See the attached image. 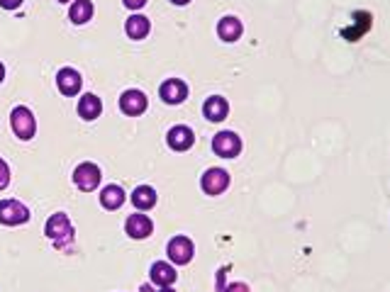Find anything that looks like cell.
Instances as JSON below:
<instances>
[{"instance_id": "cell-1", "label": "cell", "mask_w": 390, "mask_h": 292, "mask_svg": "<svg viewBox=\"0 0 390 292\" xmlns=\"http://www.w3.org/2000/svg\"><path fill=\"white\" fill-rule=\"evenodd\" d=\"M44 234L54 241L56 248H64L66 243L73 241V224L64 212H56V215H51L49 220H46Z\"/></svg>"}, {"instance_id": "cell-2", "label": "cell", "mask_w": 390, "mask_h": 292, "mask_svg": "<svg viewBox=\"0 0 390 292\" xmlns=\"http://www.w3.org/2000/svg\"><path fill=\"white\" fill-rule=\"evenodd\" d=\"M10 127H13L15 137L23 141L32 139L37 134V120L32 115V110L25 108V105H20V108L13 110V115H10Z\"/></svg>"}, {"instance_id": "cell-3", "label": "cell", "mask_w": 390, "mask_h": 292, "mask_svg": "<svg viewBox=\"0 0 390 292\" xmlns=\"http://www.w3.org/2000/svg\"><path fill=\"white\" fill-rule=\"evenodd\" d=\"M30 220L27 205L20 200H0V224L5 227H20Z\"/></svg>"}, {"instance_id": "cell-4", "label": "cell", "mask_w": 390, "mask_h": 292, "mask_svg": "<svg viewBox=\"0 0 390 292\" xmlns=\"http://www.w3.org/2000/svg\"><path fill=\"white\" fill-rule=\"evenodd\" d=\"M100 178H103V173H100V168L91 161L81 163V166L73 171V183H76V188L83 190V193H93L100 185Z\"/></svg>"}, {"instance_id": "cell-5", "label": "cell", "mask_w": 390, "mask_h": 292, "mask_svg": "<svg viewBox=\"0 0 390 292\" xmlns=\"http://www.w3.org/2000/svg\"><path fill=\"white\" fill-rule=\"evenodd\" d=\"M200 188L205 195H222L229 188V173L225 168H208L200 178Z\"/></svg>"}, {"instance_id": "cell-6", "label": "cell", "mask_w": 390, "mask_h": 292, "mask_svg": "<svg viewBox=\"0 0 390 292\" xmlns=\"http://www.w3.org/2000/svg\"><path fill=\"white\" fill-rule=\"evenodd\" d=\"M213 151L220 158H237L241 153V139L234 132H220L213 139Z\"/></svg>"}, {"instance_id": "cell-7", "label": "cell", "mask_w": 390, "mask_h": 292, "mask_svg": "<svg viewBox=\"0 0 390 292\" xmlns=\"http://www.w3.org/2000/svg\"><path fill=\"white\" fill-rule=\"evenodd\" d=\"M166 253L171 258V263L176 265H186L193 261V253H195V246L188 236H173L166 246Z\"/></svg>"}, {"instance_id": "cell-8", "label": "cell", "mask_w": 390, "mask_h": 292, "mask_svg": "<svg viewBox=\"0 0 390 292\" xmlns=\"http://www.w3.org/2000/svg\"><path fill=\"white\" fill-rule=\"evenodd\" d=\"M146 108H149V100H146V95L141 93V90L130 88L120 95V110H122L125 115L139 117V115L146 113Z\"/></svg>"}, {"instance_id": "cell-9", "label": "cell", "mask_w": 390, "mask_h": 292, "mask_svg": "<svg viewBox=\"0 0 390 292\" xmlns=\"http://www.w3.org/2000/svg\"><path fill=\"white\" fill-rule=\"evenodd\" d=\"M159 98L166 105H181V103H186V98H188V86L181 78H168V81L161 83Z\"/></svg>"}, {"instance_id": "cell-10", "label": "cell", "mask_w": 390, "mask_h": 292, "mask_svg": "<svg viewBox=\"0 0 390 292\" xmlns=\"http://www.w3.org/2000/svg\"><path fill=\"white\" fill-rule=\"evenodd\" d=\"M56 86H59L61 95H66V98H73V95L81 93V86H83V78L81 73L76 71V68H61L59 73H56Z\"/></svg>"}, {"instance_id": "cell-11", "label": "cell", "mask_w": 390, "mask_h": 292, "mask_svg": "<svg viewBox=\"0 0 390 292\" xmlns=\"http://www.w3.org/2000/svg\"><path fill=\"white\" fill-rule=\"evenodd\" d=\"M166 144L173 148V151H188L193 144H195V134L191 127L186 125H176L168 129L166 134Z\"/></svg>"}, {"instance_id": "cell-12", "label": "cell", "mask_w": 390, "mask_h": 292, "mask_svg": "<svg viewBox=\"0 0 390 292\" xmlns=\"http://www.w3.org/2000/svg\"><path fill=\"white\" fill-rule=\"evenodd\" d=\"M203 115H205V120L215 122V125L225 122L227 120V115H229L227 98H222V95H210V98L205 100V105H203Z\"/></svg>"}, {"instance_id": "cell-13", "label": "cell", "mask_w": 390, "mask_h": 292, "mask_svg": "<svg viewBox=\"0 0 390 292\" xmlns=\"http://www.w3.org/2000/svg\"><path fill=\"white\" fill-rule=\"evenodd\" d=\"M125 231H127V236H132V239H146V236H151V231H154V224H151V220L146 215L137 212V215L127 217V222H125Z\"/></svg>"}, {"instance_id": "cell-14", "label": "cell", "mask_w": 390, "mask_h": 292, "mask_svg": "<svg viewBox=\"0 0 390 292\" xmlns=\"http://www.w3.org/2000/svg\"><path fill=\"white\" fill-rule=\"evenodd\" d=\"M149 278H151V283H154L156 288H171V285L176 283V268H173L171 263L159 261V263L151 265Z\"/></svg>"}, {"instance_id": "cell-15", "label": "cell", "mask_w": 390, "mask_h": 292, "mask_svg": "<svg viewBox=\"0 0 390 292\" xmlns=\"http://www.w3.org/2000/svg\"><path fill=\"white\" fill-rule=\"evenodd\" d=\"M100 113H103V103H100V98H98V95L86 93L81 100H78V115H81L86 122L98 120Z\"/></svg>"}, {"instance_id": "cell-16", "label": "cell", "mask_w": 390, "mask_h": 292, "mask_svg": "<svg viewBox=\"0 0 390 292\" xmlns=\"http://www.w3.org/2000/svg\"><path fill=\"white\" fill-rule=\"evenodd\" d=\"M241 32H244L241 23L237 18H232V15H227V18H222L218 23V37L222 42H237L241 37Z\"/></svg>"}, {"instance_id": "cell-17", "label": "cell", "mask_w": 390, "mask_h": 292, "mask_svg": "<svg viewBox=\"0 0 390 292\" xmlns=\"http://www.w3.org/2000/svg\"><path fill=\"white\" fill-rule=\"evenodd\" d=\"M132 205L139 212L151 210V207L156 205V190L151 188V185H139V188H134V193H132Z\"/></svg>"}, {"instance_id": "cell-18", "label": "cell", "mask_w": 390, "mask_h": 292, "mask_svg": "<svg viewBox=\"0 0 390 292\" xmlns=\"http://www.w3.org/2000/svg\"><path fill=\"white\" fill-rule=\"evenodd\" d=\"M100 205L110 212L120 210V207L125 205V190L120 188V185H108V188H103V193H100Z\"/></svg>"}, {"instance_id": "cell-19", "label": "cell", "mask_w": 390, "mask_h": 292, "mask_svg": "<svg viewBox=\"0 0 390 292\" xmlns=\"http://www.w3.org/2000/svg\"><path fill=\"white\" fill-rule=\"evenodd\" d=\"M149 30H151V23L144 15H132L127 23H125V32H127L130 39H144L149 34Z\"/></svg>"}, {"instance_id": "cell-20", "label": "cell", "mask_w": 390, "mask_h": 292, "mask_svg": "<svg viewBox=\"0 0 390 292\" xmlns=\"http://www.w3.org/2000/svg\"><path fill=\"white\" fill-rule=\"evenodd\" d=\"M68 18L73 25H86L93 18V3L91 0H73L71 10H68Z\"/></svg>"}, {"instance_id": "cell-21", "label": "cell", "mask_w": 390, "mask_h": 292, "mask_svg": "<svg viewBox=\"0 0 390 292\" xmlns=\"http://www.w3.org/2000/svg\"><path fill=\"white\" fill-rule=\"evenodd\" d=\"M8 183H10V166L0 158V190L8 188Z\"/></svg>"}, {"instance_id": "cell-22", "label": "cell", "mask_w": 390, "mask_h": 292, "mask_svg": "<svg viewBox=\"0 0 390 292\" xmlns=\"http://www.w3.org/2000/svg\"><path fill=\"white\" fill-rule=\"evenodd\" d=\"M222 292H249V288H246V283H229L227 288H222Z\"/></svg>"}, {"instance_id": "cell-23", "label": "cell", "mask_w": 390, "mask_h": 292, "mask_svg": "<svg viewBox=\"0 0 390 292\" xmlns=\"http://www.w3.org/2000/svg\"><path fill=\"white\" fill-rule=\"evenodd\" d=\"M125 3V8H130V10H141L146 5V0H122Z\"/></svg>"}, {"instance_id": "cell-24", "label": "cell", "mask_w": 390, "mask_h": 292, "mask_svg": "<svg viewBox=\"0 0 390 292\" xmlns=\"http://www.w3.org/2000/svg\"><path fill=\"white\" fill-rule=\"evenodd\" d=\"M23 5V0H0V8L5 10H18Z\"/></svg>"}, {"instance_id": "cell-25", "label": "cell", "mask_w": 390, "mask_h": 292, "mask_svg": "<svg viewBox=\"0 0 390 292\" xmlns=\"http://www.w3.org/2000/svg\"><path fill=\"white\" fill-rule=\"evenodd\" d=\"M171 3H173V5H188L191 0H171Z\"/></svg>"}, {"instance_id": "cell-26", "label": "cell", "mask_w": 390, "mask_h": 292, "mask_svg": "<svg viewBox=\"0 0 390 292\" xmlns=\"http://www.w3.org/2000/svg\"><path fill=\"white\" fill-rule=\"evenodd\" d=\"M3 78H5V66L0 63V83H3Z\"/></svg>"}, {"instance_id": "cell-27", "label": "cell", "mask_w": 390, "mask_h": 292, "mask_svg": "<svg viewBox=\"0 0 390 292\" xmlns=\"http://www.w3.org/2000/svg\"><path fill=\"white\" fill-rule=\"evenodd\" d=\"M161 292H176V290H171V288H161Z\"/></svg>"}, {"instance_id": "cell-28", "label": "cell", "mask_w": 390, "mask_h": 292, "mask_svg": "<svg viewBox=\"0 0 390 292\" xmlns=\"http://www.w3.org/2000/svg\"><path fill=\"white\" fill-rule=\"evenodd\" d=\"M59 3H71V0H59Z\"/></svg>"}]
</instances>
